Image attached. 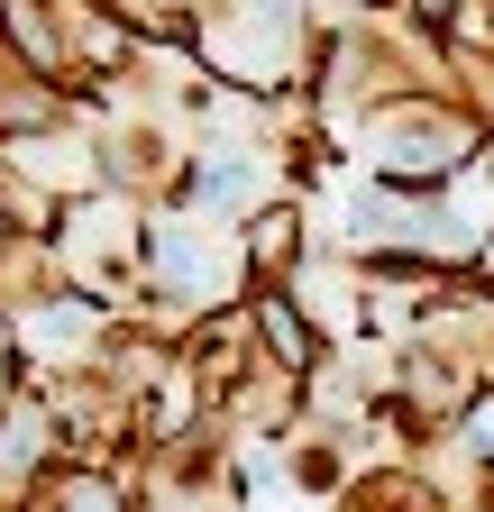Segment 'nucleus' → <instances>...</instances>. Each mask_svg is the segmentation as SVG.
<instances>
[{"mask_svg":"<svg viewBox=\"0 0 494 512\" xmlns=\"http://www.w3.org/2000/svg\"><path fill=\"white\" fill-rule=\"evenodd\" d=\"M376 156L412 174V165H449V156H458V138H449V128H385V147H376Z\"/></svg>","mask_w":494,"mask_h":512,"instance_id":"obj_1","label":"nucleus"},{"mask_svg":"<svg viewBox=\"0 0 494 512\" xmlns=\"http://www.w3.org/2000/svg\"><path fill=\"white\" fill-rule=\"evenodd\" d=\"M229 202H247V165H220V174H202V211H229Z\"/></svg>","mask_w":494,"mask_h":512,"instance_id":"obj_2","label":"nucleus"}]
</instances>
